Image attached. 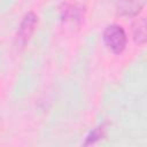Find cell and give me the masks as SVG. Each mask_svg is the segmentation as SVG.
<instances>
[{
    "instance_id": "cell-1",
    "label": "cell",
    "mask_w": 147,
    "mask_h": 147,
    "mask_svg": "<svg viewBox=\"0 0 147 147\" xmlns=\"http://www.w3.org/2000/svg\"><path fill=\"white\" fill-rule=\"evenodd\" d=\"M106 46L114 53H121L126 46V34L121 25L113 24L106 28L103 32Z\"/></svg>"
},
{
    "instance_id": "cell-2",
    "label": "cell",
    "mask_w": 147,
    "mask_h": 147,
    "mask_svg": "<svg viewBox=\"0 0 147 147\" xmlns=\"http://www.w3.org/2000/svg\"><path fill=\"white\" fill-rule=\"evenodd\" d=\"M36 24H37V16L33 13H28L23 17V21L20 25L18 33H17V40H18L20 45L23 46L26 44V41L30 39V37L34 30Z\"/></svg>"
},
{
    "instance_id": "cell-3",
    "label": "cell",
    "mask_w": 147,
    "mask_h": 147,
    "mask_svg": "<svg viewBox=\"0 0 147 147\" xmlns=\"http://www.w3.org/2000/svg\"><path fill=\"white\" fill-rule=\"evenodd\" d=\"M142 7V2L136 1V0H124L119 5V10L122 14L125 15H136L139 13L140 8Z\"/></svg>"
},
{
    "instance_id": "cell-4",
    "label": "cell",
    "mask_w": 147,
    "mask_h": 147,
    "mask_svg": "<svg viewBox=\"0 0 147 147\" xmlns=\"http://www.w3.org/2000/svg\"><path fill=\"white\" fill-rule=\"evenodd\" d=\"M133 36H134L136 41H138L139 44H142L145 41V39H146V22H145V18H140L133 24Z\"/></svg>"
},
{
    "instance_id": "cell-5",
    "label": "cell",
    "mask_w": 147,
    "mask_h": 147,
    "mask_svg": "<svg viewBox=\"0 0 147 147\" xmlns=\"http://www.w3.org/2000/svg\"><path fill=\"white\" fill-rule=\"evenodd\" d=\"M101 136H102V133H101L100 129H96V130H94V131L91 133V136L88 137V140H87V142H86V144H91V142H94L95 140H98L99 138H101Z\"/></svg>"
}]
</instances>
